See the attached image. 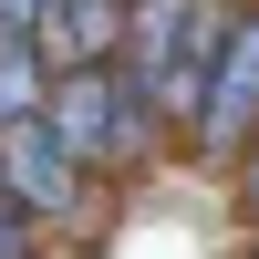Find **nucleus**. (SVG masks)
<instances>
[{
	"label": "nucleus",
	"instance_id": "nucleus-4",
	"mask_svg": "<svg viewBox=\"0 0 259 259\" xmlns=\"http://www.w3.org/2000/svg\"><path fill=\"white\" fill-rule=\"evenodd\" d=\"M52 73L73 62H114L124 52V0H41V41H31Z\"/></svg>",
	"mask_w": 259,
	"mask_h": 259
},
{
	"label": "nucleus",
	"instance_id": "nucleus-5",
	"mask_svg": "<svg viewBox=\"0 0 259 259\" xmlns=\"http://www.w3.org/2000/svg\"><path fill=\"white\" fill-rule=\"evenodd\" d=\"M52 104V62L41 52H0V124H31Z\"/></svg>",
	"mask_w": 259,
	"mask_h": 259
},
{
	"label": "nucleus",
	"instance_id": "nucleus-7",
	"mask_svg": "<svg viewBox=\"0 0 259 259\" xmlns=\"http://www.w3.org/2000/svg\"><path fill=\"white\" fill-rule=\"evenodd\" d=\"M31 239H41V228H31V218H21V207H11V197H0V259H31Z\"/></svg>",
	"mask_w": 259,
	"mask_h": 259
},
{
	"label": "nucleus",
	"instance_id": "nucleus-8",
	"mask_svg": "<svg viewBox=\"0 0 259 259\" xmlns=\"http://www.w3.org/2000/svg\"><path fill=\"white\" fill-rule=\"evenodd\" d=\"M124 11H145V0H124Z\"/></svg>",
	"mask_w": 259,
	"mask_h": 259
},
{
	"label": "nucleus",
	"instance_id": "nucleus-3",
	"mask_svg": "<svg viewBox=\"0 0 259 259\" xmlns=\"http://www.w3.org/2000/svg\"><path fill=\"white\" fill-rule=\"evenodd\" d=\"M0 197L21 207L31 228H62V218H83V166L52 145V124H0Z\"/></svg>",
	"mask_w": 259,
	"mask_h": 259
},
{
	"label": "nucleus",
	"instance_id": "nucleus-6",
	"mask_svg": "<svg viewBox=\"0 0 259 259\" xmlns=\"http://www.w3.org/2000/svg\"><path fill=\"white\" fill-rule=\"evenodd\" d=\"M41 41V0H0V52H31Z\"/></svg>",
	"mask_w": 259,
	"mask_h": 259
},
{
	"label": "nucleus",
	"instance_id": "nucleus-1",
	"mask_svg": "<svg viewBox=\"0 0 259 259\" xmlns=\"http://www.w3.org/2000/svg\"><path fill=\"white\" fill-rule=\"evenodd\" d=\"M41 124H52V145L83 166V177H135V166L156 156V135H166L156 104H145L114 62H73V73H52Z\"/></svg>",
	"mask_w": 259,
	"mask_h": 259
},
{
	"label": "nucleus",
	"instance_id": "nucleus-2",
	"mask_svg": "<svg viewBox=\"0 0 259 259\" xmlns=\"http://www.w3.org/2000/svg\"><path fill=\"white\" fill-rule=\"evenodd\" d=\"M249 135H259V11L228 21V41H218V62H207V104H197V124H187V145H197L207 166H228Z\"/></svg>",
	"mask_w": 259,
	"mask_h": 259
}]
</instances>
